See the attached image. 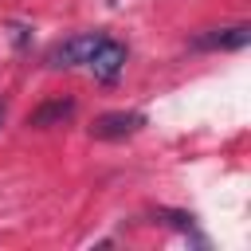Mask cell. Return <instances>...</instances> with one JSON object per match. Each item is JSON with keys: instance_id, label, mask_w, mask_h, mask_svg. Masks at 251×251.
I'll return each instance as SVG.
<instances>
[{"instance_id": "cell-1", "label": "cell", "mask_w": 251, "mask_h": 251, "mask_svg": "<svg viewBox=\"0 0 251 251\" xmlns=\"http://www.w3.org/2000/svg\"><path fill=\"white\" fill-rule=\"evenodd\" d=\"M106 35H98V31H82V35H71V39H63V43H55L51 51H47V67H78V63H86L90 55H94V47L102 43Z\"/></svg>"}, {"instance_id": "cell-2", "label": "cell", "mask_w": 251, "mask_h": 251, "mask_svg": "<svg viewBox=\"0 0 251 251\" xmlns=\"http://www.w3.org/2000/svg\"><path fill=\"white\" fill-rule=\"evenodd\" d=\"M141 126H145V118L137 110H110V114H98L90 122V137H98V141H122V137L137 133Z\"/></svg>"}, {"instance_id": "cell-3", "label": "cell", "mask_w": 251, "mask_h": 251, "mask_svg": "<svg viewBox=\"0 0 251 251\" xmlns=\"http://www.w3.org/2000/svg\"><path fill=\"white\" fill-rule=\"evenodd\" d=\"M86 67L94 71V78L114 82V78L122 75V67H126V47H122L118 39H102V43L94 47V55L86 59Z\"/></svg>"}, {"instance_id": "cell-4", "label": "cell", "mask_w": 251, "mask_h": 251, "mask_svg": "<svg viewBox=\"0 0 251 251\" xmlns=\"http://www.w3.org/2000/svg\"><path fill=\"white\" fill-rule=\"evenodd\" d=\"M247 43H251V27H247V24L196 35V47H204V51H239V47H247Z\"/></svg>"}, {"instance_id": "cell-5", "label": "cell", "mask_w": 251, "mask_h": 251, "mask_svg": "<svg viewBox=\"0 0 251 251\" xmlns=\"http://www.w3.org/2000/svg\"><path fill=\"white\" fill-rule=\"evenodd\" d=\"M71 114H75V102H71V98H51V102H43V106H35V110L27 114V126H35V129L63 126Z\"/></svg>"}, {"instance_id": "cell-6", "label": "cell", "mask_w": 251, "mask_h": 251, "mask_svg": "<svg viewBox=\"0 0 251 251\" xmlns=\"http://www.w3.org/2000/svg\"><path fill=\"white\" fill-rule=\"evenodd\" d=\"M12 39L24 47V43H27V27H24V24H12Z\"/></svg>"}]
</instances>
